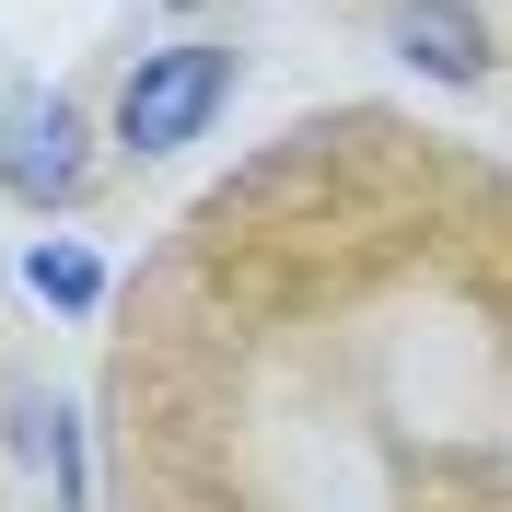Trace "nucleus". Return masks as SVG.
<instances>
[{
	"label": "nucleus",
	"instance_id": "1",
	"mask_svg": "<svg viewBox=\"0 0 512 512\" xmlns=\"http://www.w3.org/2000/svg\"><path fill=\"white\" fill-rule=\"evenodd\" d=\"M222 105H233V47H210V35L152 47V59L117 82V152L128 163H163V152H187V140H210Z\"/></svg>",
	"mask_w": 512,
	"mask_h": 512
},
{
	"label": "nucleus",
	"instance_id": "2",
	"mask_svg": "<svg viewBox=\"0 0 512 512\" xmlns=\"http://www.w3.org/2000/svg\"><path fill=\"white\" fill-rule=\"evenodd\" d=\"M82 187H94L82 105L47 94V82H12V94H0V198H24V210H70Z\"/></svg>",
	"mask_w": 512,
	"mask_h": 512
},
{
	"label": "nucleus",
	"instance_id": "3",
	"mask_svg": "<svg viewBox=\"0 0 512 512\" xmlns=\"http://www.w3.org/2000/svg\"><path fill=\"white\" fill-rule=\"evenodd\" d=\"M396 59L408 70H431V82H454V94H466V82H489V12L478 0H396Z\"/></svg>",
	"mask_w": 512,
	"mask_h": 512
},
{
	"label": "nucleus",
	"instance_id": "4",
	"mask_svg": "<svg viewBox=\"0 0 512 512\" xmlns=\"http://www.w3.org/2000/svg\"><path fill=\"white\" fill-rule=\"evenodd\" d=\"M24 454L59 478V512H94V478H82V431H70L59 396H24Z\"/></svg>",
	"mask_w": 512,
	"mask_h": 512
},
{
	"label": "nucleus",
	"instance_id": "5",
	"mask_svg": "<svg viewBox=\"0 0 512 512\" xmlns=\"http://www.w3.org/2000/svg\"><path fill=\"white\" fill-rule=\"evenodd\" d=\"M24 291H35V303H59V315H94V303H105V256L47 233V245L24 256Z\"/></svg>",
	"mask_w": 512,
	"mask_h": 512
}]
</instances>
